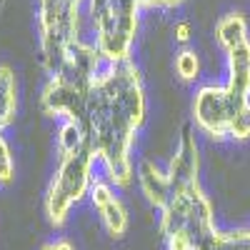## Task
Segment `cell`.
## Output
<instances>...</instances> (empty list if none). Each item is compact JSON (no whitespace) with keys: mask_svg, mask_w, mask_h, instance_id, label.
Segmentation results:
<instances>
[{"mask_svg":"<svg viewBox=\"0 0 250 250\" xmlns=\"http://www.w3.org/2000/svg\"><path fill=\"white\" fill-rule=\"evenodd\" d=\"M175 73H178V78L185 80V83L198 80V75H200L198 53H193V50H180V53L175 55Z\"/></svg>","mask_w":250,"mask_h":250,"instance_id":"15","label":"cell"},{"mask_svg":"<svg viewBox=\"0 0 250 250\" xmlns=\"http://www.w3.org/2000/svg\"><path fill=\"white\" fill-rule=\"evenodd\" d=\"M58 155H70L75 150H80L83 145L88 143V133L80 123H70V120H62L58 125Z\"/></svg>","mask_w":250,"mask_h":250,"instance_id":"14","label":"cell"},{"mask_svg":"<svg viewBox=\"0 0 250 250\" xmlns=\"http://www.w3.org/2000/svg\"><path fill=\"white\" fill-rule=\"evenodd\" d=\"M245 110H250V100L235 98L225 85H203L193 98L195 125L215 140L230 138V128Z\"/></svg>","mask_w":250,"mask_h":250,"instance_id":"7","label":"cell"},{"mask_svg":"<svg viewBox=\"0 0 250 250\" xmlns=\"http://www.w3.org/2000/svg\"><path fill=\"white\" fill-rule=\"evenodd\" d=\"M215 40L223 50H230L248 40V20L243 13H228L215 25Z\"/></svg>","mask_w":250,"mask_h":250,"instance_id":"12","label":"cell"},{"mask_svg":"<svg viewBox=\"0 0 250 250\" xmlns=\"http://www.w3.org/2000/svg\"><path fill=\"white\" fill-rule=\"evenodd\" d=\"M100 53L95 43L85 40H75L70 45L62 65L58 73L50 75L45 83L43 93H40V108L45 115L70 123H80L85 128V110H88V95L90 88L100 73Z\"/></svg>","mask_w":250,"mask_h":250,"instance_id":"2","label":"cell"},{"mask_svg":"<svg viewBox=\"0 0 250 250\" xmlns=\"http://www.w3.org/2000/svg\"><path fill=\"white\" fill-rule=\"evenodd\" d=\"M13 155H10V148H8V143L3 138V130H0V185H8L13 183Z\"/></svg>","mask_w":250,"mask_h":250,"instance_id":"16","label":"cell"},{"mask_svg":"<svg viewBox=\"0 0 250 250\" xmlns=\"http://www.w3.org/2000/svg\"><path fill=\"white\" fill-rule=\"evenodd\" d=\"M185 0H140V8H178Z\"/></svg>","mask_w":250,"mask_h":250,"instance_id":"17","label":"cell"},{"mask_svg":"<svg viewBox=\"0 0 250 250\" xmlns=\"http://www.w3.org/2000/svg\"><path fill=\"white\" fill-rule=\"evenodd\" d=\"M80 3L83 0H38L40 62L50 75L58 73L70 45L80 40Z\"/></svg>","mask_w":250,"mask_h":250,"instance_id":"6","label":"cell"},{"mask_svg":"<svg viewBox=\"0 0 250 250\" xmlns=\"http://www.w3.org/2000/svg\"><path fill=\"white\" fill-rule=\"evenodd\" d=\"M18 110V83L8 65H0V130L8 128Z\"/></svg>","mask_w":250,"mask_h":250,"instance_id":"13","label":"cell"},{"mask_svg":"<svg viewBox=\"0 0 250 250\" xmlns=\"http://www.w3.org/2000/svg\"><path fill=\"white\" fill-rule=\"evenodd\" d=\"M138 185H140V193L145 195L150 205H155L158 210L168 203L170 198V178L168 170H160L153 160H140L138 163Z\"/></svg>","mask_w":250,"mask_h":250,"instance_id":"10","label":"cell"},{"mask_svg":"<svg viewBox=\"0 0 250 250\" xmlns=\"http://www.w3.org/2000/svg\"><path fill=\"white\" fill-rule=\"evenodd\" d=\"M3 3H5V0H0V5H3Z\"/></svg>","mask_w":250,"mask_h":250,"instance_id":"20","label":"cell"},{"mask_svg":"<svg viewBox=\"0 0 250 250\" xmlns=\"http://www.w3.org/2000/svg\"><path fill=\"white\" fill-rule=\"evenodd\" d=\"M143 120L145 90L138 68L125 60L100 70L88 95L85 133L113 185L125 188L135 178L130 153Z\"/></svg>","mask_w":250,"mask_h":250,"instance_id":"1","label":"cell"},{"mask_svg":"<svg viewBox=\"0 0 250 250\" xmlns=\"http://www.w3.org/2000/svg\"><path fill=\"white\" fill-rule=\"evenodd\" d=\"M228 53V83L225 88L240 100H250V40L225 50Z\"/></svg>","mask_w":250,"mask_h":250,"instance_id":"11","label":"cell"},{"mask_svg":"<svg viewBox=\"0 0 250 250\" xmlns=\"http://www.w3.org/2000/svg\"><path fill=\"white\" fill-rule=\"evenodd\" d=\"M138 13L140 0H90L95 48L108 65L130 60V48L138 33Z\"/></svg>","mask_w":250,"mask_h":250,"instance_id":"4","label":"cell"},{"mask_svg":"<svg viewBox=\"0 0 250 250\" xmlns=\"http://www.w3.org/2000/svg\"><path fill=\"white\" fill-rule=\"evenodd\" d=\"M175 233H185L195 248L218 233L213 205L205 198L200 183L173 188L168 203L160 208V235L170 238Z\"/></svg>","mask_w":250,"mask_h":250,"instance_id":"5","label":"cell"},{"mask_svg":"<svg viewBox=\"0 0 250 250\" xmlns=\"http://www.w3.org/2000/svg\"><path fill=\"white\" fill-rule=\"evenodd\" d=\"M95 150L90 140L80 150L70 155H60L55 175L45 193V215L53 225H62L68 220L73 205H78L85 195H90V188L95 183L93 168H95Z\"/></svg>","mask_w":250,"mask_h":250,"instance_id":"3","label":"cell"},{"mask_svg":"<svg viewBox=\"0 0 250 250\" xmlns=\"http://www.w3.org/2000/svg\"><path fill=\"white\" fill-rule=\"evenodd\" d=\"M40 250H75V248H73V243H70V240H65V238H58V240L45 243Z\"/></svg>","mask_w":250,"mask_h":250,"instance_id":"19","label":"cell"},{"mask_svg":"<svg viewBox=\"0 0 250 250\" xmlns=\"http://www.w3.org/2000/svg\"><path fill=\"white\" fill-rule=\"evenodd\" d=\"M90 203L98 210L100 223L108 230L110 238H123L125 233H128V210H125V205L115 195L110 180L95 178V183L90 188Z\"/></svg>","mask_w":250,"mask_h":250,"instance_id":"8","label":"cell"},{"mask_svg":"<svg viewBox=\"0 0 250 250\" xmlns=\"http://www.w3.org/2000/svg\"><path fill=\"white\" fill-rule=\"evenodd\" d=\"M200 173V155H198V140L193 135V128L185 125L180 140H178V148L175 155L168 163V178H170V190L173 188H185V185H195Z\"/></svg>","mask_w":250,"mask_h":250,"instance_id":"9","label":"cell"},{"mask_svg":"<svg viewBox=\"0 0 250 250\" xmlns=\"http://www.w3.org/2000/svg\"><path fill=\"white\" fill-rule=\"evenodd\" d=\"M175 40L180 45H185L188 40H190V23H178L175 25Z\"/></svg>","mask_w":250,"mask_h":250,"instance_id":"18","label":"cell"}]
</instances>
